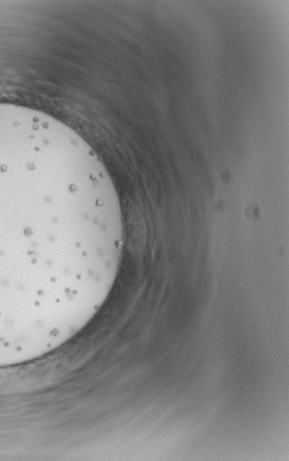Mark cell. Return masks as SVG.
Instances as JSON below:
<instances>
[{"mask_svg": "<svg viewBox=\"0 0 289 461\" xmlns=\"http://www.w3.org/2000/svg\"><path fill=\"white\" fill-rule=\"evenodd\" d=\"M117 189L72 128L0 103V368L63 348L95 318L124 250Z\"/></svg>", "mask_w": 289, "mask_h": 461, "instance_id": "cell-1", "label": "cell"}]
</instances>
